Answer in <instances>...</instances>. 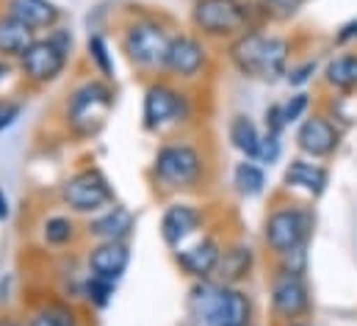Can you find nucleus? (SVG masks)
<instances>
[{
	"label": "nucleus",
	"instance_id": "obj_34",
	"mask_svg": "<svg viewBox=\"0 0 357 326\" xmlns=\"http://www.w3.org/2000/svg\"><path fill=\"white\" fill-rule=\"evenodd\" d=\"M357 36V20L352 22H347L344 28H341V33H338V45H344V42H349V39H355Z\"/></svg>",
	"mask_w": 357,
	"mask_h": 326
},
{
	"label": "nucleus",
	"instance_id": "obj_37",
	"mask_svg": "<svg viewBox=\"0 0 357 326\" xmlns=\"http://www.w3.org/2000/svg\"><path fill=\"white\" fill-rule=\"evenodd\" d=\"M0 326H20V324H17V321H11V318H3V321H0Z\"/></svg>",
	"mask_w": 357,
	"mask_h": 326
},
{
	"label": "nucleus",
	"instance_id": "obj_39",
	"mask_svg": "<svg viewBox=\"0 0 357 326\" xmlns=\"http://www.w3.org/2000/svg\"><path fill=\"white\" fill-rule=\"evenodd\" d=\"M291 326H307V324H291Z\"/></svg>",
	"mask_w": 357,
	"mask_h": 326
},
{
	"label": "nucleus",
	"instance_id": "obj_31",
	"mask_svg": "<svg viewBox=\"0 0 357 326\" xmlns=\"http://www.w3.org/2000/svg\"><path fill=\"white\" fill-rule=\"evenodd\" d=\"M266 127L268 133L280 136V130L285 127V116H282V105H271L266 111Z\"/></svg>",
	"mask_w": 357,
	"mask_h": 326
},
{
	"label": "nucleus",
	"instance_id": "obj_30",
	"mask_svg": "<svg viewBox=\"0 0 357 326\" xmlns=\"http://www.w3.org/2000/svg\"><path fill=\"white\" fill-rule=\"evenodd\" d=\"M280 155V136L268 133L266 139H261V150H258V158L264 163H274Z\"/></svg>",
	"mask_w": 357,
	"mask_h": 326
},
{
	"label": "nucleus",
	"instance_id": "obj_19",
	"mask_svg": "<svg viewBox=\"0 0 357 326\" xmlns=\"http://www.w3.org/2000/svg\"><path fill=\"white\" fill-rule=\"evenodd\" d=\"M130 230H133V213L122 205L105 210L89 224V235L100 238V241H125L130 235Z\"/></svg>",
	"mask_w": 357,
	"mask_h": 326
},
{
	"label": "nucleus",
	"instance_id": "obj_9",
	"mask_svg": "<svg viewBox=\"0 0 357 326\" xmlns=\"http://www.w3.org/2000/svg\"><path fill=\"white\" fill-rule=\"evenodd\" d=\"M169 42L172 39L158 22H136L125 33V53L139 67H155V64H164Z\"/></svg>",
	"mask_w": 357,
	"mask_h": 326
},
{
	"label": "nucleus",
	"instance_id": "obj_10",
	"mask_svg": "<svg viewBox=\"0 0 357 326\" xmlns=\"http://www.w3.org/2000/svg\"><path fill=\"white\" fill-rule=\"evenodd\" d=\"M271 307L280 318H299L307 313L310 307V293H307V285L302 279V274L296 271H288V268H280L271 279Z\"/></svg>",
	"mask_w": 357,
	"mask_h": 326
},
{
	"label": "nucleus",
	"instance_id": "obj_28",
	"mask_svg": "<svg viewBox=\"0 0 357 326\" xmlns=\"http://www.w3.org/2000/svg\"><path fill=\"white\" fill-rule=\"evenodd\" d=\"M28 326H73V316L67 310H61V307H50L45 313L33 316L28 321Z\"/></svg>",
	"mask_w": 357,
	"mask_h": 326
},
{
	"label": "nucleus",
	"instance_id": "obj_27",
	"mask_svg": "<svg viewBox=\"0 0 357 326\" xmlns=\"http://www.w3.org/2000/svg\"><path fill=\"white\" fill-rule=\"evenodd\" d=\"M89 56L94 59L97 70H100L105 78L114 75V61H111V56H108V47H105V42H102V36H91L89 39Z\"/></svg>",
	"mask_w": 357,
	"mask_h": 326
},
{
	"label": "nucleus",
	"instance_id": "obj_11",
	"mask_svg": "<svg viewBox=\"0 0 357 326\" xmlns=\"http://www.w3.org/2000/svg\"><path fill=\"white\" fill-rule=\"evenodd\" d=\"M341 133L327 116H307L296 133V147L310 158H327L338 150Z\"/></svg>",
	"mask_w": 357,
	"mask_h": 326
},
{
	"label": "nucleus",
	"instance_id": "obj_4",
	"mask_svg": "<svg viewBox=\"0 0 357 326\" xmlns=\"http://www.w3.org/2000/svg\"><path fill=\"white\" fill-rule=\"evenodd\" d=\"M310 227L313 219L307 210L299 208H277L266 219V244L274 249L277 254H294L299 249H305L307 238H310Z\"/></svg>",
	"mask_w": 357,
	"mask_h": 326
},
{
	"label": "nucleus",
	"instance_id": "obj_1",
	"mask_svg": "<svg viewBox=\"0 0 357 326\" xmlns=\"http://www.w3.org/2000/svg\"><path fill=\"white\" fill-rule=\"evenodd\" d=\"M252 304L233 285H197L188 293V316L194 326H250Z\"/></svg>",
	"mask_w": 357,
	"mask_h": 326
},
{
	"label": "nucleus",
	"instance_id": "obj_18",
	"mask_svg": "<svg viewBox=\"0 0 357 326\" xmlns=\"http://www.w3.org/2000/svg\"><path fill=\"white\" fill-rule=\"evenodd\" d=\"M327 169L310 161H291L285 169V185L288 188H299L310 196H321L327 188Z\"/></svg>",
	"mask_w": 357,
	"mask_h": 326
},
{
	"label": "nucleus",
	"instance_id": "obj_29",
	"mask_svg": "<svg viewBox=\"0 0 357 326\" xmlns=\"http://www.w3.org/2000/svg\"><path fill=\"white\" fill-rule=\"evenodd\" d=\"M307 105H310L307 94H294V97H291V100L282 105V116H285V125H291V122L302 119V114L307 111Z\"/></svg>",
	"mask_w": 357,
	"mask_h": 326
},
{
	"label": "nucleus",
	"instance_id": "obj_15",
	"mask_svg": "<svg viewBox=\"0 0 357 326\" xmlns=\"http://www.w3.org/2000/svg\"><path fill=\"white\" fill-rule=\"evenodd\" d=\"M219 257H222L219 244L213 238H202V241H197L194 246L183 249L178 254V263L185 274H191L197 279H205V277H211L216 271Z\"/></svg>",
	"mask_w": 357,
	"mask_h": 326
},
{
	"label": "nucleus",
	"instance_id": "obj_35",
	"mask_svg": "<svg viewBox=\"0 0 357 326\" xmlns=\"http://www.w3.org/2000/svg\"><path fill=\"white\" fill-rule=\"evenodd\" d=\"M271 8H282V11H294L299 6V0H264Z\"/></svg>",
	"mask_w": 357,
	"mask_h": 326
},
{
	"label": "nucleus",
	"instance_id": "obj_38",
	"mask_svg": "<svg viewBox=\"0 0 357 326\" xmlns=\"http://www.w3.org/2000/svg\"><path fill=\"white\" fill-rule=\"evenodd\" d=\"M3 75H6V67H0V78H3Z\"/></svg>",
	"mask_w": 357,
	"mask_h": 326
},
{
	"label": "nucleus",
	"instance_id": "obj_12",
	"mask_svg": "<svg viewBox=\"0 0 357 326\" xmlns=\"http://www.w3.org/2000/svg\"><path fill=\"white\" fill-rule=\"evenodd\" d=\"M185 114V102L183 94H178L175 88H169L167 83H155L147 88L144 94V125L147 127H161L167 122H175Z\"/></svg>",
	"mask_w": 357,
	"mask_h": 326
},
{
	"label": "nucleus",
	"instance_id": "obj_25",
	"mask_svg": "<svg viewBox=\"0 0 357 326\" xmlns=\"http://www.w3.org/2000/svg\"><path fill=\"white\" fill-rule=\"evenodd\" d=\"M45 241L53 246H64L73 241V224L64 216H53L45 222Z\"/></svg>",
	"mask_w": 357,
	"mask_h": 326
},
{
	"label": "nucleus",
	"instance_id": "obj_26",
	"mask_svg": "<svg viewBox=\"0 0 357 326\" xmlns=\"http://www.w3.org/2000/svg\"><path fill=\"white\" fill-rule=\"evenodd\" d=\"M114 296V282L108 279H100V277H91L86 282V299H89L94 307H105Z\"/></svg>",
	"mask_w": 357,
	"mask_h": 326
},
{
	"label": "nucleus",
	"instance_id": "obj_8",
	"mask_svg": "<svg viewBox=\"0 0 357 326\" xmlns=\"http://www.w3.org/2000/svg\"><path fill=\"white\" fill-rule=\"evenodd\" d=\"M202 174V158L188 144L164 147L155 158V177L169 188H188Z\"/></svg>",
	"mask_w": 357,
	"mask_h": 326
},
{
	"label": "nucleus",
	"instance_id": "obj_21",
	"mask_svg": "<svg viewBox=\"0 0 357 326\" xmlns=\"http://www.w3.org/2000/svg\"><path fill=\"white\" fill-rule=\"evenodd\" d=\"M33 42V28L14 20L11 14L0 17V56H22Z\"/></svg>",
	"mask_w": 357,
	"mask_h": 326
},
{
	"label": "nucleus",
	"instance_id": "obj_20",
	"mask_svg": "<svg viewBox=\"0 0 357 326\" xmlns=\"http://www.w3.org/2000/svg\"><path fill=\"white\" fill-rule=\"evenodd\" d=\"M252 249L250 246H230L227 251H222V257H219V265H216V271L213 274H219V279L225 282V285H236V282H241V279H247L250 277V271H252Z\"/></svg>",
	"mask_w": 357,
	"mask_h": 326
},
{
	"label": "nucleus",
	"instance_id": "obj_14",
	"mask_svg": "<svg viewBox=\"0 0 357 326\" xmlns=\"http://www.w3.org/2000/svg\"><path fill=\"white\" fill-rule=\"evenodd\" d=\"M128 263H130V251H128L125 241H102L89 251L91 277H100L108 282H116L125 274Z\"/></svg>",
	"mask_w": 357,
	"mask_h": 326
},
{
	"label": "nucleus",
	"instance_id": "obj_22",
	"mask_svg": "<svg viewBox=\"0 0 357 326\" xmlns=\"http://www.w3.org/2000/svg\"><path fill=\"white\" fill-rule=\"evenodd\" d=\"M230 141L238 153H244L247 158H258V150H261V133L255 127L252 119L247 116H236L230 122Z\"/></svg>",
	"mask_w": 357,
	"mask_h": 326
},
{
	"label": "nucleus",
	"instance_id": "obj_33",
	"mask_svg": "<svg viewBox=\"0 0 357 326\" xmlns=\"http://www.w3.org/2000/svg\"><path fill=\"white\" fill-rule=\"evenodd\" d=\"M316 72V64L313 61H307V64H302L299 70H291V75H288V81L291 86H302V83H307V78Z\"/></svg>",
	"mask_w": 357,
	"mask_h": 326
},
{
	"label": "nucleus",
	"instance_id": "obj_24",
	"mask_svg": "<svg viewBox=\"0 0 357 326\" xmlns=\"http://www.w3.org/2000/svg\"><path fill=\"white\" fill-rule=\"evenodd\" d=\"M233 185L238 188L241 196H258V194H264V188H266V174H264L261 166L244 161V163H238L236 171H233Z\"/></svg>",
	"mask_w": 357,
	"mask_h": 326
},
{
	"label": "nucleus",
	"instance_id": "obj_3",
	"mask_svg": "<svg viewBox=\"0 0 357 326\" xmlns=\"http://www.w3.org/2000/svg\"><path fill=\"white\" fill-rule=\"evenodd\" d=\"M111 108H114V94L105 83H84L67 105V122L78 136H91L105 125Z\"/></svg>",
	"mask_w": 357,
	"mask_h": 326
},
{
	"label": "nucleus",
	"instance_id": "obj_36",
	"mask_svg": "<svg viewBox=\"0 0 357 326\" xmlns=\"http://www.w3.org/2000/svg\"><path fill=\"white\" fill-rule=\"evenodd\" d=\"M8 216V202H6V196H3V191H0V222Z\"/></svg>",
	"mask_w": 357,
	"mask_h": 326
},
{
	"label": "nucleus",
	"instance_id": "obj_32",
	"mask_svg": "<svg viewBox=\"0 0 357 326\" xmlns=\"http://www.w3.org/2000/svg\"><path fill=\"white\" fill-rule=\"evenodd\" d=\"M20 111H22V108H20L17 102H6V105L0 108V133H3L6 127H11V125H14V119L20 116Z\"/></svg>",
	"mask_w": 357,
	"mask_h": 326
},
{
	"label": "nucleus",
	"instance_id": "obj_2",
	"mask_svg": "<svg viewBox=\"0 0 357 326\" xmlns=\"http://www.w3.org/2000/svg\"><path fill=\"white\" fill-rule=\"evenodd\" d=\"M230 59L238 67V72H244L250 78L277 81L280 75H285L288 42L280 36H266V33L250 31L233 42Z\"/></svg>",
	"mask_w": 357,
	"mask_h": 326
},
{
	"label": "nucleus",
	"instance_id": "obj_5",
	"mask_svg": "<svg viewBox=\"0 0 357 326\" xmlns=\"http://www.w3.org/2000/svg\"><path fill=\"white\" fill-rule=\"evenodd\" d=\"M64 36H53V39H36L22 56H20V67L25 72V78L33 83H50L64 72L67 64V53L70 47L61 42Z\"/></svg>",
	"mask_w": 357,
	"mask_h": 326
},
{
	"label": "nucleus",
	"instance_id": "obj_16",
	"mask_svg": "<svg viewBox=\"0 0 357 326\" xmlns=\"http://www.w3.org/2000/svg\"><path fill=\"white\" fill-rule=\"evenodd\" d=\"M199 222H202V213L197 208H191V205H169L164 219H161V235H164L167 244L175 246L180 241H185L199 227Z\"/></svg>",
	"mask_w": 357,
	"mask_h": 326
},
{
	"label": "nucleus",
	"instance_id": "obj_17",
	"mask_svg": "<svg viewBox=\"0 0 357 326\" xmlns=\"http://www.w3.org/2000/svg\"><path fill=\"white\" fill-rule=\"evenodd\" d=\"M6 14L25 22L28 28H53L59 22V8L50 0H8Z\"/></svg>",
	"mask_w": 357,
	"mask_h": 326
},
{
	"label": "nucleus",
	"instance_id": "obj_6",
	"mask_svg": "<svg viewBox=\"0 0 357 326\" xmlns=\"http://www.w3.org/2000/svg\"><path fill=\"white\" fill-rule=\"evenodd\" d=\"M194 25L208 36H230L247 28V8L238 0H197Z\"/></svg>",
	"mask_w": 357,
	"mask_h": 326
},
{
	"label": "nucleus",
	"instance_id": "obj_7",
	"mask_svg": "<svg viewBox=\"0 0 357 326\" xmlns=\"http://www.w3.org/2000/svg\"><path fill=\"white\" fill-rule=\"evenodd\" d=\"M61 199L75 210V213H94L100 208H105L108 202H114V191L108 185V180L94 171H78L75 177H70L61 185Z\"/></svg>",
	"mask_w": 357,
	"mask_h": 326
},
{
	"label": "nucleus",
	"instance_id": "obj_13",
	"mask_svg": "<svg viewBox=\"0 0 357 326\" xmlns=\"http://www.w3.org/2000/svg\"><path fill=\"white\" fill-rule=\"evenodd\" d=\"M208 61V53L205 47L191 39V36H178L169 42V50H167V59H164V67L178 75V78H197L202 72Z\"/></svg>",
	"mask_w": 357,
	"mask_h": 326
},
{
	"label": "nucleus",
	"instance_id": "obj_23",
	"mask_svg": "<svg viewBox=\"0 0 357 326\" xmlns=\"http://www.w3.org/2000/svg\"><path fill=\"white\" fill-rule=\"evenodd\" d=\"M324 81L335 88H357V56H338L324 67Z\"/></svg>",
	"mask_w": 357,
	"mask_h": 326
}]
</instances>
